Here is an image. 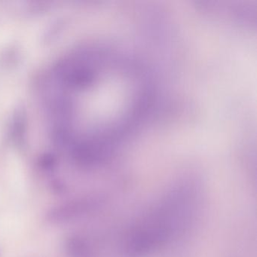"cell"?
Instances as JSON below:
<instances>
[{
    "label": "cell",
    "mask_w": 257,
    "mask_h": 257,
    "mask_svg": "<svg viewBox=\"0 0 257 257\" xmlns=\"http://www.w3.org/2000/svg\"><path fill=\"white\" fill-rule=\"evenodd\" d=\"M28 116L23 103L18 104L12 114L9 124L8 139L15 147L23 149L28 141Z\"/></svg>",
    "instance_id": "obj_1"
},
{
    "label": "cell",
    "mask_w": 257,
    "mask_h": 257,
    "mask_svg": "<svg viewBox=\"0 0 257 257\" xmlns=\"http://www.w3.org/2000/svg\"><path fill=\"white\" fill-rule=\"evenodd\" d=\"M64 22L63 20L55 21L49 25L47 29L45 31L44 42L46 43H52L56 41L57 39L61 35V32L64 30Z\"/></svg>",
    "instance_id": "obj_2"
}]
</instances>
